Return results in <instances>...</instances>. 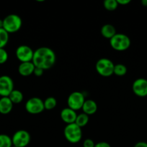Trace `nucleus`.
<instances>
[{"label": "nucleus", "mask_w": 147, "mask_h": 147, "mask_svg": "<svg viewBox=\"0 0 147 147\" xmlns=\"http://www.w3.org/2000/svg\"><path fill=\"white\" fill-rule=\"evenodd\" d=\"M56 55L52 49L48 47H40L34 51L33 63L36 67L43 70L50 69L55 65Z\"/></svg>", "instance_id": "nucleus-1"}, {"label": "nucleus", "mask_w": 147, "mask_h": 147, "mask_svg": "<svg viewBox=\"0 0 147 147\" xmlns=\"http://www.w3.org/2000/svg\"><path fill=\"white\" fill-rule=\"evenodd\" d=\"M22 25V20L17 14H11L6 16L3 20V29L7 32L14 33L19 31Z\"/></svg>", "instance_id": "nucleus-2"}, {"label": "nucleus", "mask_w": 147, "mask_h": 147, "mask_svg": "<svg viewBox=\"0 0 147 147\" xmlns=\"http://www.w3.org/2000/svg\"><path fill=\"white\" fill-rule=\"evenodd\" d=\"M131 44V41L129 37L122 33H116V34L110 40L111 47L116 51H125L129 48Z\"/></svg>", "instance_id": "nucleus-3"}, {"label": "nucleus", "mask_w": 147, "mask_h": 147, "mask_svg": "<svg viewBox=\"0 0 147 147\" xmlns=\"http://www.w3.org/2000/svg\"><path fill=\"white\" fill-rule=\"evenodd\" d=\"M63 134L66 140L71 144H76L81 141L82 138V128L76 123L66 125L63 130Z\"/></svg>", "instance_id": "nucleus-4"}, {"label": "nucleus", "mask_w": 147, "mask_h": 147, "mask_svg": "<svg viewBox=\"0 0 147 147\" xmlns=\"http://www.w3.org/2000/svg\"><path fill=\"white\" fill-rule=\"evenodd\" d=\"M115 64L108 58L102 57L97 60L95 65V69L99 76L102 77H110L113 75Z\"/></svg>", "instance_id": "nucleus-5"}, {"label": "nucleus", "mask_w": 147, "mask_h": 147, "mask_svg": "<svg viewBox=\"0 0 147 147\" xmlns=\"http://www.w3.org/2000/svg\"><path fill=\"white\" fill-rule=\"evenodd\" d=\"M24 108L27 113L33 115L39 114L45 110L43 100L38 97H33L28 99Z\"/></svg>", "instance_id": "nucleus-6"}, {"label": "nucleus", "mask_w": 147, "mask_h": 147, "mask_svg": "<svg viewBox=\"0 0 147 147\" xmlns=\"http://www.w3.org/2000/svg\"><path fill=\"white\" fill-rule=\"evenodd\" d=\"M85 100H86L83 93L79 91L73 92L68 97V108L76 111L79 109H82Z\"/></svg>", "instance_id": "nucleus-7"}, {"label": "nucleus", "mask_w": 147, "mask_h": 147, "mask_svg": "<svg viewBox=\"0 0 147 147\" xmlns=\"http://www.w3.org/2000/svg\"><path fill=\"white\" fill-rule=\"evenodd\" d=\"M30 134L25 130L17 131L12 137V145L16 147H26L30 144Z\"/></svg>", "instance_id": "nucleus-8"}, {"label": "nucleus", "mask_w": 147, "mask_h": 147, "mask_svg": "<svg viewBox=\"0 0 147 147\" xmlns=\"http://www.w3.org/2000/svg\"><path fill=\"white\" fill-rule=\"evenodd\" d=\"M34 51L29 46L22 45H20L15 51V55L17 58L21 63H26V62H32L33 57Z\"/></svg>", "instance_id": "nucleus-9"}, {"label": "nucleus", "mask_w": 147, "mask_h": 147, "mask_svg": "<svg viewBox=\"0 0 147 147\" xmlns=\"http://www.w3.org/2000/svg\"><path fill=\"white\" fill-rule=\"evenodd\" d=\"M14 90V82L8 76H0V96L1 97H8Z\"/></svg>", "instance_id": "nucleus-10"}, {"label": "nucleus", "mask_w": 147, "mask_h": 147, "mask_svg": "<svg viewBox=\"0 0 147 147\" xmlns=\"http://www.w3.org/2000/svg\"><path fill=\"white\" fill-rule=\"evenodd\" d=\"M132 90L134 94L138 97L144 98L147 96V79L141 78L134 80Z\"/></svg>", "instance_id": "nucleus-11"}, {"label": "nucleus", "mask_w": 147, "mask_h": 147, "mask_svg": "<svg viewBox=\"0 0 147 147\" xmlns=\"http://www.w3.org/2000/svg\"><path fill=\"white\" fill-rule=\"evenodd\" d=\"M60 116L61 120L68 125L75 123L77 114L75 111L67 107L62 109L60 113Z\"/></svg>", "instance_id": "nucleus-12"}, {"label": "nucleus", "mask_w": 147, "mask_h": 147, "mask_svg": "<svg viewBox=\"0 0 147 147\" xmlns=\"http://www.w3.org/2000/svg\"><path fill=\"white\" fill-rule=\"evenodd\" d=\"M35 66L33 63V62H26V63H21L18 67V73L20 76L27 77L33 74Z\"/></svg>", "instance_id": "nucleus-13"}, {"label": "nucleus", "mask_w": 147, "mask_h": 147, "mask_svg": "<svg viewBox=\"0 0 147 147\" xmlns=\"http://www.w3.org/2000/svg\"><path fill=\"white\" fill-rule=\"evenodd\" d=\"M83 113L85 114L90 116L95 114L97 111V104L93 100H86L84 103L83 106L82 108Z\"/></svg>", "instance_id": "nucleus-14"}, {"label": "nucleus", "mask_w": 147, "mask_h": 147, "mask_svg": "<svg viewBox=\"0 0 147 147\" xmlns=\"http://www.w3.org/2000/svg\"><path fill=\"white\" fill-rule=\"evenodd\" d=\"M12 108L13 103L9 97H1L0 98V113L8 114L12 111Z\"/></svg>", "instance_id": "nucleus-15"}, {"label": "nucleus", "mask_w": 147, "mask_h": 147, "mask_svg": "<svg viewBox=\"0 0 147 147\" xmlns=\"http://www.w3.org/2000/svg\"><path fill=\"white\" fill-rule=\"evenodd\" d=\"M100 33L102 37H104L106 39L110 40L112 37H113L116 34V30H115V27L113 25H112V24H104L101 27Z\"/></svg>", "instance_id": "nucleus-16"}, {"label": "nucleus", "mask_w": 147, "mask_h": 147, "mask_svg": "<svg viewBox=\"0 0 147 147\" xmlns=\"http://www.w3.org/2000/svg\"><path fill=\"white\" fill-rule=\"evenodd\" d=\"M9 98L10 99L13 104H19L21 103L23 100V94L20 90H14L12 91L10 96H8Z\"/></svg>", "instance_id": "nucleus-17"}, {"label": "nucleus", "mask_w": 147, "mask_h": 147, "mask_svg": "<svg viewBox=\"0 0 147 147\" xmlns=\"http://www.w3.org/2000/svg\"><path fill=\"white\" fill-rule=\"evenodd\" d=\"M88 122H89V116L85 114V113H82L77 115L75 123L80 128H83L87 124Z\"/></svg>", "instance_id": "nucleus-18"}, {"label": "nucleus", "mask_w": 147, "mask_h": 147, "mask_svg": "<svg viewBox=\"0 0 147 147\" xmlns=\"http://www.w3.org/2000/svg\"><path fill=\"white\" fill-rule=\"evenodd\" d=\"M43 103H44L45 109L48 111L53 110L57 106V100H56V99L54 97H52V96L48 97L43 101Z\"/></svg>", "instance_id": "nucleus-19"}, {"label": "nucleus", "mask_w": 147, "mask_h": 147, "mask_svg": "<svg viewBox=\"0 0 147 147\" xmlns=\"http://www.w3.org/2000/svg\"><path fill=\"white\" fill-rule=\"evenodd\" d=\"M126 73H127V67L125 65L121 64V63L115 65L113 74H115V76H117L122 77V76H125Z\"/></svg>", "instance_id": "nucleus-20"}, {"label": "nucleus", "mask_w": 147, "mask_h": 147, "mask_svg": "<svg viewBox=\"0 0 147 147\" xmlns=\"http://www.w3.org/2000/svg\"><path fill=\"white\" fill-rule=\"evenodd\" d=\"M9 33L3 28L0 29V48H4L9 42Z\"/></svg>", "instance_id": "nucleus-21"}, {"label": "nucleus", "mask_w": 147, "mask_h": 147, "mask_svg": "<svg viewBox=\"0 0 147 147\" xmlns=\"http://www.w3.org/2000/svg\"><path fill=\"white\" fill-rule=\"evenodd\" d=\"M12 138L7 134H0V147L12 146Z\"/></svg>", "instance_id": "nucleus-22"}, {"label": "nucleus", "mask_w": 147, "mask_h": 147, "mask_svg": "<svg viewBox=\"0 0 147 147\" xmlns=\"http://www.w3.org/2000/svg\"><path fill=\"white\" fill-rule=\"evenodd\" d=\"M103 6L105 9L108 11H114L118 7L117 0H105L103 2Z\"/></svg>", "instance_id": "nucleus-23"}, {"label": "nucleus", "mask_w": 147, "mask_h": 147, "mask_svg": "<svg viewBox=\"0 0 147 147\" xmlns=\"http://www.w3.org/2000/svg\"><path fill=\"white\" fill-rule=\"evenodd\" d=\"M8 60V53L4 48H0V65L4 64Z\"/></svg>", "instance_id": "nucleus-24"}, {"label": "nucleus", "mask_w": 147, "mask_h": 147, "mask_svg": "<svg viewBox=\"0 0 147 147\" xmlns=\"http://www.w3.org/2000/svg\"><path fill=\"white\" fill-rule=\"evenodd\" d=\"M95 144L91 139H86L84 141L83 147H95Z\"/></svg>", "instance_id": "nucleus-25"}, {"label": "nucleus", "mask_w": 147, "mask_h": 147, "mask_svg": "<svg viewBox=\"0 0 147 147\" xmlns=\"http://www.w3.org/2000/svg\"><path fill=\"white\" fill-rule=\"evenodd\" d=\"M43 73H44V70L41 68H39V67H36L35 68L34 72H33V74L36 76V77H40V76H43Z\"/></svg>", "instance_id": "nucleus-26"}, {"label": "nucleus", "mask_w": 147, "mask_h": 147, "mask_svg": "<svg viewBox=\"0 0 147 147\" xmlns=\"http://www.w3.org/2000/svg\"><path fill=\"white\" fill-rule=\"evenodd\" d=\"M95 147H111L109 143L105 142H98V143L95 144Z\"/></svg>", "instance_id": "nucleus-27"}, {"label": "nucleus", "mask_w": 147, "mask_h": 147, "mask_svg": "<svg viewBox=\"0 0 147 147\" xmlns=\"http://www.w3.org/2000/svg\"><path fill=\"white\" fill-rule=\"evenodd\" d=\"M117 2H118V5H127L129 3H131L130 0H117Z\"/></svg>", "instance_id": "nucleus-28"}, {"label": "nucleus", "mask_w": 147, "mask_h": 147, "mask_svg": "<svg viewBox=\"0 0 147 147\" xmlns=\"http://www.w3.org/2000/svg\"><path fill=\"white\" fill-rule=\"evenodd\" d=\"M134 147H147V143L145 142H139L135 144Z\"/></svg>", "instance_id": "nucleus-29"}, {"label": "nucleus", "mask_w": 147, "mask_h": 147, "mask_svg": "<svg viewBox=\"0 0 147 147\" xmlns=\"http://www.w3.org/2000/svg\"><path fill=\"white\" fill-rule=\"evenodd\" d=\"M141 4H142L144 7H147V0H142V1H141Z\"/></svg>", "instance_id": "nucleus-30"}, {"label": "nucleus", "mask_w": 147, "mask_h": 147, "mask_svg": "<svg viewBox=\"0 0 147 147\" xmlns=\"http://www.w3.org/2000/svg\"><path fill=\"white\" fill-rule=\"evenodd\" d=\"M3 28V20L0 19V29Z\"/></svg>", "instance_id": "nucleus-31"}, {"label": "nucleus", "mask_w": 147, "mask_h": 147, "mask_svg": "<svg viewBox=\"0 0 147 147\" xmlns=\"http://www.w3.org/2000/svg\"><path fill=\"white\" fill-rule=\"evenodd\" d=\"M12 147H16V146H12Z\"/></svg>", "instance_id": "nucleus-32"}]
</instances>
